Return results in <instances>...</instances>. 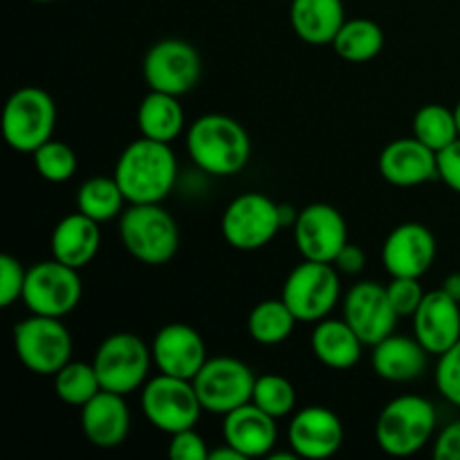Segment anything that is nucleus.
Masks as SVG:
<instances>
[{"label": "nucleus", "mask_w": 460, "mask_h": 460, "mask_svg": "<svg viewBox=\"0 0 460 460\" xmlns=\"http://www.w3.org/2000/svg\"><path fill=\"white\" fill-rule=\"evenodd\" d=\"M209 454L211 449L207 447V440L198 434L196 427L178 431V434L171 436V443H169L171 460H209Z\"/></svg>", "instance_id": "obj_38"}, {"label": "nucleus", "mask_w": 460, "mask_h": 460, "mask_svg": "<svg viewBox=\"0 0 460 460\" xmlns=\"http://www.w3.org/2000/svg\"><path fill=\"white\" fill-rule=\"evenodd\" d=\"M340 270L332 263L305 261L296 265L283 283L281 299L299 323H317L340 304Z\"/></svg>", "instance_id": "obj_9"}, {"label": "nucleus", "mask_w": 460, "mask_h": 460, "mask_svg": "<svg viewBox=\"0 0 460 460\" xmlns=\"http://www.w3.org/2000/svg\"><path fill=\"white\" fill-rule=\"evenodd\" d=\"M295 245L305 261L332 263L349 243L346 218L337 207L313 202L299 211L295 227Z\"/></svg>", "instance_id": "obj_14"}, {"label": "nucleus", "mask_w": 460, "mask_h": 460, "mask_svg": "<svg viewBox=\"0 0 460 460\" xmlns=\"http://www.w3.org/2000/svg\"><path fill=\"white\" fill-rule=\"evenodd\" d=\"M84 286L79 270L61 263V261H40L27 270L22 304L31 314L45 317H66L79 305Z\"/></svg>", "instance_id": "obj_11"}, {"label": "nucleus", "mask_w": 460, "mask_h": 460, "mask_svg": "<svg viewBox=\"0 0 460 460\" xmlns=\"http://www.w3.org/2000/svg\"><path fill=\"white\" fill-rule=\"evenodd\" d=\"M112 175L128 205H155L173 191L178 160L171 144L142 135L119 153Z\"/></svg>", "instance_id": "obj_1"}, {"label": "nucleus", "mask_w": 460, "mask_h": 460, "mask_svg": "<svg viewBox=\"0 0 460 460\" xmlns=\"http://www.w3.org/2000/svg\"><path fill=\"white\" fill-rule=\"evenodd\" d=\"M377 166L382 178L394 187H420L438 180V153L418 137H400L386 144Z\"/></svg>", "instance_id": "obj_20"}, {"label": "nucleus", "mask_w": 460, "mask_h": 460, "mask_svg": "<svg viewBox=\"0 0 460 460\" xmlns=\"http://www.w3.org/2000/svg\"><path fill=\"white\" fill-rule=\"evenodd\" d=\"M438 425L436 407L422 395L404 394L385 404L376 422L377 447L395 458L413 456L431 443Z\"/></svg>", "instance_id": "obj_3"}, {"label": "nucleus", "mask_w": 460, "mask_h": 460, "mask_svg": "<svg viewBox=\"0 0 460 460\" xmlns=\"http://www.w3.org/2000/svg\"><path fill=\"white\" fill-rule=\"evenodd\" d=\"M386 292L398 317H413L427 295L420 286V279L413 277H391Z\"/></svg>", "instance_id": "obj_36"}, {"label": "nucleus", "mask_w": 460, "mask_h": 460, "mask_svg": "<svg viewBox=\"0 0 460 460\" xmlns=\"http://www.w3.org/2000/svg\"><path fill=\"white\" fill-rule=\"evenodd\" d=\"M434 458L460 460V420L449 422L434 443Z\"/></svg>", "instance_id": "obj_40"}, {"label": "nucleus", "mask_w": 460, "mask_h": 460, "mask_svg": "<svg viewBox=\"0 0 460 460\" xmlns=\"http://www.w3.org/2000/svg\"><path fill=\"white\" fill-rule=\"evenodd\" d=\"M413 337L434 358L443 355L460 340V301L443 288L427 292L413 314Z\"/></svg>", "instance_id": "obj_19"}, {"label": "nucleus", "mask_w": 460, "mask_h": 460, "mask_svg": "<svg viewBox=\"0 0 460 460\" xmlns=\"http://www.w3.org/2000/svg\"><path fill=\"white\" fill-rule=\"evenodd\" d=\"M443 288L445 292H447L449 296H454V299L460 301V272H454V274H447L443 281Z\"/></svg>", "instance_id": "obj_42"}, {"label": "nucleus", "mask_w": 460, "mask_h": 460, "mask_svg": "<svg viewBox=\"0 0 460 460\" xmlns=\"http://www.w3.org/2000/svg\"><path fill=\"white\" fill-rule=\"evenodd\" d=\"M124 202L126 196L117 184L115 175L112 178L94 175V178L85 180L76 191V209L97 223H106V220L124 214Z\"/></svg>", "instance_id": "obj_30"}, {"label": "nucleus", "mask_w": 460, "mask_h": 460, "mask_svg": "<svg viewBox=\"0 0 460 460\" xmlns=\"http://www.w3.org/2000/svg\"><path fill=\"white\" fill-rule=\"evenodd\" d=\"M27 270L22 268L21 261L12 254L0 256V305L9 308L22 299V290H25Z\"/></svg>", "instance_id": "obj_37"}, {"label": "nucleus", "mask_w": 460, "mask_h": 460, "mask_svg": "<svg viewBox=\"0 0 460 460\" xmlns=\"http://www.w3.org/2000/svg\"><path fill=\"white\" fill-rule=\"evenodd\" d=\"M436 236L427 225L402 223L386 236L382 263L391 277H425L436 261Z\"/></svg>", "instance_id": "obj_17"}, {"label": "nucleus", "mask_w": 460, "mask_h": 460, "mask_svg": "<svg viewBox=\"0 0 460 460\" xmlns=\"http://www.w3.org/2000/svg\"><path fill=\"white\" fill-rule=\"evenodd\" d=\"M413 137L420 139L431 151H443L460 137L454 108L443 103H427L413 115Z\"/></svg>", "instance_id": "obj_31"}, {"label": "nucleus", "mask_w": 460, "mask_h": 460, "mask_svg": "<svg viewBox=\"0 0 460 460\" xmlns=\"http://www.w3.org/2000/svg\"><path fill=\"white\" fill-rule=\"evenodd\" d=\"M13 349L27 371L57 376L72 359V335L61 317L31 314L13 326Z\"/></svg>", "instance_id": "obj_8"}, {"label": "nucleus", "mask_w": 460, "mask_h": 460, "mask_svg": "<svg viewBox=\"0 0 460 460\" xmlns=\"http://www.w3.org/2000/svg\"><path fill=\"white\" fill-rule=\"evenodd\" d=\"M438 180L460 196V137L438 151Z\"/></svg>", "instance_id": "obj_39"}, {"label": "nucleus", "mask_w": 460, "mask_h": 460, "mask_svg": "<svg viewBox=\"0 0 460 460\" xmlns=\"http://www.w3.org/2000/svg\"><path fill=\"white\" fill-rule=\"evenodd\" d=\"M252 402L279 420V418H286L295 411L296 389L288 377L268 373V376L256 377Z\"/></svg>", "instance_id": "obj_33"}, {"label": "nucleus", "mask_w": 460, "mask_h": 460, "mask_svg": "<svg viewBox=\"0 0 460 460\" xmlns=\"http://www.w3.org/2000/svg\"><path fill=\"white\" fill-rule=\"evenodd\" d=\"M126 395L99 391L81 407V431L85 440L99 449H115L130 434V409Z\"/></svg>", "instance_id": "obj_21"}, {"label": "nucleus", "mask_w": 460, "mask_h": 460, "mask_svg": "<svg viewBox=\"0 0 460 460\" xmlns=\"http://www.w3.org/2000/svg\"><path fill=\"white\" fill-rule=\"evenodd\" d=\"M31 157H34L36 173L52 184H63L72 180V175L76 173V164H79L75 148L54 137L36 148Z\"/></svg>", "instance_id": "obj_34"}, {"label": "nucleus", "mask_w": 460, "mask_h": 460, "mask_svg": "<svg viewBox=\"0 0 460 460\" xmlns=\"http://www.w3.org/2000/svg\"><path fill=\"white\" fill-rule=\"evenodd\" d=\"M223 418V443L236 449L243 458L270 456L277 447V418L265 413L254 402L243 404Z\"/></svg>", "instance_id": "obj_22"}, {"label": "nucleus", "mask_w": 460, "mask_h": 460, "mask_svg": "<svg viewBox=\"0 0 460 460\" xmlns=\"http://www.w3.org/2000/svg\"><path fill=\"white\" fill-rule=\"evenodd\" d=\"M290 22L304 43H332L346 22L344 0H292Z\"/></svg>", "instance_id": "obj_25"}, {"label": "nucleus", "mask_w": 460, "mask_h": 460, "mask_svg": "<svg viewBox=\"0 0 460 460\" xmlns=\"http://www.w3.org/2000/svg\"><path fill=\"white\" fill-rule=\"evenodd\" d=\"M142 75L148 90L182 97L200 84V52L182 39L157 40L144 57Z\"/></svg>", "instance_id": "obj_13"}, {"label": "nucleus", "mask_w": 460, "mask_h": 460, "mask_svg": "<svg viewBox=\"0 0 460 460\" xmlns=\"http://www.w3.org/2000/svg\"><path fill=\"white\" fill-rule=\"evenodd\" d=\"M191 382L205 411L227 416L234 409L252 402L256 376L241 359L220 355V358L207 359L205 367Z\"/></svg>", "instance_id": "obj_12"}, {"label": "nucleus", "mask_w": 460, "mask_h": 460, "mask_svg": "<svg viewBox=\"0 0 460 460\" xmlns=\"http://www.w3.org/2000/svg\"><path fill=\"white\" fill-rule=\"evenodd\" d=\"M139 402H142L146 420L157 431L169 436L196 427L200 420V413L205 411L193 382L184 380V377L166 376V373L151 377L142 386Z\"/></svg>", "instance_id": "obj_10"}, {"label": "nucleus", "mask_w": 460, "mask_h": 460, "mask_svg": "<svg viewBox=\"0 0 460 460\" xmlns=\"http://www.w3.org/2000/svg\"><path fill=\"white\" fill-rule=\"evenodd\" d=\"M331 45L344 61L367 63L385 49V31L371 18H353L341 25Z\"/></svg>", "instance_id": "obj_28"}, {"label": "nucleus", "mask_w": 460, "mask_h": 460, "mask_svg": "<svg viewBox=\"0 0 460 460\" xmlns=\"http://www.w3.org/2000/svg\"><path fill=\"white\" fill-rule=\"evenodd\" d=\"M31 3H54V0H31Z\"/></svg>", "instance_id": "obj_45"}, {"label": "nucleus", "mask_w": 460, "mask_h": 460, "mask_svg": "<svg viewBox=\"0 0 460 460\" xmlns=\"http://www.w3.org/2000/svg\"><path fill=\"white\" fill-rule=\"evenodd\" d=\"M436 389L449 404L460 409V340L443 355H438V364L434 371Z\"/></svg>", "instance_id": "obj_35"}, {"label": "nucleus", "mask_w": 460, "mask_h": 460, "mask_svg": "<svg viewBox=\"0 0 460 460\" xmlns=\"http://www.w3.org/2000/svg\"><path fill=\"white\" fill-rule=\"evenodd\" d=\"M310 349L323 367L335 368V371H349L362 358L364 341L346 323V319L326 317L314 323Z\"/></svg>", "instance_id": "obj_26"}, {"label": "nucleus", "mask_w": 460, "mask_h": 460, "mask_svg": "<svg viewBox=\"0 0 460 460\" xmlns=\"http://www.w3.org/2000/svg\"><path fill=\"white\" fill-rule=\"evenodd\" d=\"M288 443L299 458H331L344 445V422L332 409L310 404L292 416Z\"/></svg>", "instance_id": "obj_16"}, {"label": "nucleus", "mask_w": 460, "mask_h": 460, "mask_svg": "<svg viewBox=\"0 0 460 460\" xmlns=\"http://www.w3.org/2000/svg\"><path fill=\"white\" fill-rule=\"evenodd\" d=\"M344 319L364 346H376L385 337L394 335L398 313L391 305L386 286L376 281H359L346 292Z\"/></svg>", "instance_id": "obj_15"}, {"label": "nucleus", "mask_w": 460, "mask_h": 460, "mask_svg": "<svg viewBox=\"0 0 460 460\" xmlns=\"http://www.w3.org/2000/svg\"><path fill=\"white\" fill-rule=\"evenodd\" d=\"M187 153L202 173L229 178L241 173L250 162L252 139L238 119L209 112L189 126Z\"/></svg>", "instance_id": "obj_2"}, {"label": "nucleus", "mask_w": 460, "mask_h": 460, "mask_svg": "<svg viewBox=\"0 0 460 460\" xmlns=\"http://www.w3.org/2000/svg\"><path fill=\"white\" fill-rule=\"evenodd\" d=\"M153 364L166 376L193 380L207 358V344L189 323H166L153 337Z\"/></svg>", "instance_id": "obj_18"}, {"label": "nucleus", "mask_w": 460, "mask_h": 460, "mask_svg": "<svg viewBox=\"0 0 460 460\" xmlns=\"http://www.w3.org/2000/svg\"><path fill=\"white\" fill-rule=\"evenodd\" d=\"M281 229V202H274L261 191H247L234 198L220 220L225 243L238 252L263 250Z\"/></svg>", "instance_id": "obj_6"}, {"label": "nucleus", "mask_w": 460, "mask_h": 460, "mask_svg": "<svg viewBox=\"0 0 460 460\" xmlns=\"http://www.w3.org/2000/svg\"><path fill=\"white\" fill-rule=\"evenodd\" d=\"M57 128V102L52 94L36 85H25L12 93L4 102L0 130L13 151L34 153L48 139L54 137Z\"/></svg>", "instance_id": "obj_5"}, {"label": "nucleus", "mask_w": 460, "mask_h": 460, "mask_svg": "<svg viewBox=\"0 0 460 460\" xmlns=\"http://www.w3.org/2000/svg\"><path fill=\"white\" fill-rule=\"evenodd\" d=\"M99 245H102L99 223L81 214L79 209L58 220L52 232V243H49L54 259L75 270H84L85 265L93 263Z\"/></svg>", "instance_id": "obj_24"}, {"label": "nucleus", "mask_w": 460, "mask_h": 460, "mask_svg": "<svg viewBox=\"0 0 460 460\" xmlns=\"http://www.w3.org/2000/svg\"><path fill=\"white\" fill-rule=\"evenodd\" d=\"M296 317L283 299H265L252 308L247 317V332L261 346H279L292 335Z\"/></svg>", "instance_id": "obj_29"}, {"label": "nucleus", "mask_w": 460, "mask_h": 460, "mask_svg": "<svg viewBox=\"0 0 460 460\" xmlns=\"http://www.w3.org/2000/svg\"><path fill=\"white\" fill-rule=\"evenodd\" d=\"M209 460H243V456L236 452V449L229 447L227 443H223V447L214 449V452L209 454Z\"/></svg>", "instance_id": "obj_43"}, {"label": "nucleus", "mask_w": 460, "mask_h": 460, "mask_svg": "<svg viewBox=\"0 0 460 460\" xmlns=\"http://www.w3.org/2000/svg\"><path fill=\"white\" fill-rule=\"evenodd\" d=\"M340 274H346V277H355V274L362 272L367 268V254L359 245H353V243H346L344 250L337 254V259L332 261Z\"/></svg>", "instance_id": "obj_41"}, {"label": "nucleus", "mask_w": 460, "mask_h": 460, "mask_svg": "<svg viewBox=\"0 0 460 460\" xmlns=\"http://www.w3.org/2000/svg\"><path fill=\"white\" fill-rule=\"evenodd\" d=\"M54 391L70 407H84L85 402H90L102 391V382H99L97 371H94V364L72 362L70 359L54 376Z\"/></svg>", "instance_id": "obj_32"}, {"label": "nucleus", "mask_w": 460, "mask_h": 460, "mask_svg": "<svg viewBox=\"0 0 460 460\" xmlns=\"http://www.w3.org/2000/svg\"><path fill=\"white\" fill-rule=\"evenodd\" d=\"M137 128L144 137L157 142H175L184 130V108L180 97L148 90L137 108Z\"/></svg>", "instance_id": "obj_27"}, {"label": "nucleus", "mask_w": 460, "mask_h": 460, "mask_svg": "<svg viewBox=\"0 0 460 460\" xmlns=\"http://www.w3.org/2000/svg\"><path fill=\"white\" fill-rule=\"evenodd\" d=\"M454 112H456V121H458V133H460V102L456 103V108H454Z\"/></svg>", "instance_id": "obj_44"}, {"label": "nucleus", "mask_w": 460, "mask_h": 460, "mask_svg": "<svg viewBox=\"0 0 460 460\" xmlns=\"http://www.w3.org/2000/svg\"><path fill=\"white\" fill-rule=\"evenodd\" d=\"M429 353L416 337L389 335L373 346L371 367L377 377L395 385L413 382L425 376Z\"/></svg>", "instance_id": "obj_23"}, {"label": "nucleus", "mask_w": 460, "mask_h": 460, "mask_svg": "<svg viewBox=\"0 0 460 460\" xmlns=\"http://www.w3.org/2000/svg\"><path fill=\"white\" fill-rule=\"evenodd\" d=\"M119 238L135 261L144 265H166L180 250V229L173 216L155 205H128L119 216Z\"/></svg>", "instance_id": "obj_4"}, {"label": "nucleus", "mask_w": 460, "mask_h": 460, "mask_svg": "<svg viewBox=\"0 0 460 460\" xmlns=\"http://www.w3.org/2000/svg\"><path fill=\"white\" fill-rule=\"evenodd\" d=\"M93 364L103 391L128 395L148 382L153 350L135 332H112L99 344Z\"/></svg>", "instance_id": "obj_7"}]
</instances>
